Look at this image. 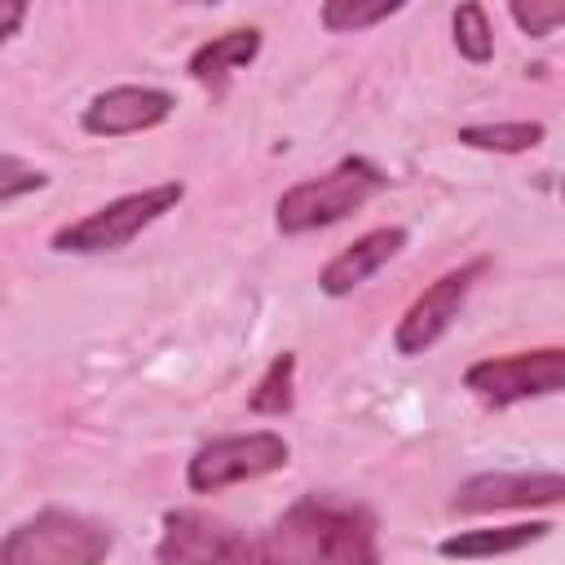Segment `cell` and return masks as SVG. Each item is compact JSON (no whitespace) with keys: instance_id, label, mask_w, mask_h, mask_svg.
Here are the masks:
<instances>
[{"instance_id":"cell-1","label":"cell","mask_w":565,"mask_h":565,"mask_svg":"<svg viewBox=\"0 0 565 565\" xmlns=\"http://www.w3.org/2000/svg\"><path fill=\"white\" fill-rule=\"evenodd\" d=\"M252 565H380V521L362 503L305 494L256 539Z\"/></svg>"},{"instance_id":"cell-2","label":"cell","mask_w":565,"mask_h":565,"mask_svg":"<svg viewBox=\"0 0 565 565\" xmlns=\"http://www.w3.org/2000/svg\"><path fill=\"white\" fill-rule=\"evenodd\" d=\"M384 190H388V172L380 163H371L366 154H344L335 168L287 185L274 203V225L287 238L313 234V230H327V225L353 216Z\"/></svg>"},{"instance_id":"cell-3","label":"cell","mask_w":565,"mask_h":565,"mask_svg":"<svg viewBox=\"0 0 565 565\" xmlns=\"http://www.w3.org/2000/svg\"><path fill=\"white\" fill-rule=\"evenodd\" d=\"M185 199L181 181H159L132 194H119L93 212H84L79 221H66L62 230H53L49 247L62 256H106L128 247L132 238H141L154 221H163L168 212H177V203Z\"/></svg>"},{"instance_id":"cell-4","label":"cell","mask_w":565,"mask_h":565,"mask_svg":"<svg viewBox=\"0 0 565 565\" xmlns=\"http://www.w3.org/2000/svg\"><path fill=\"white\" fill-rule=\"evenodd\" d=\"M115 530L71 508H44L0 539V565H106Z\"/></svg>"},{"instance_id":"cell-5","label":"cell","mask_w":565,"mask_h":565,"mask_svg":"<svg viewBox=\"0 0 565 565\" xmlns=\"http://www.w3.org/2000/svg\"><path fill=\"white\" fill-rule=\"evenodd\" d=\"M291 459V446L274 428H252V433H230L203 441L190 463H185V486L194 494H221L243 481H260L269 472H282Z\"/></svg>"},{"instance_id":"cell-6","label":"cell","mask_w":565,"mask_h":565,"mask_svg":"<svg viewBox=\"0 0 565 565\" xmlns=\"http://www.w3.org/2000/svg\"><path fill=\"white\" fill-rule=\"evenodd\" d=\"M463 388L486 406H516L530 397H552L565 388V349H521L503 358H481L463 371Z\"/></svg>"},{"instance_id":"cell-7","label":"cell","mask_w":565,"mask_h":565,"mask_svg":"<svg viewBox=\"0 0 565 565\" xmlns=\"http://www.w3.org/2000/svg\"><path fill=\"white\" fill-rule=\"evenodd\" d=\"M154 561L159 565H252L256 539H247L238 525L203 508H172L163 512Z\"/></svg>"},{"instance_id":"cell-8","label":"cell","mask_w":565,"mask_h":565,"mask_svg":"<svg viewBox=\"0 0 565 565\" xmlns=\"http://www.w3.org/2000/svg\"><path fill=\"white\" fill-rule=\"evenodd\" d=\"M486 274H490V260H486V256L463 260V265L437 274V278L406 305V313L397 318V327H393V349H397L402 358H419V353H428V349L455 327L463 300L472 296V287H477Z\"/></svg>"},{"instance_id":"cell-9","label":"cell","mask_w":565,"mask_h":565,"mask_svg":"<svg viewBox=\"0 0 565 565\" xmlns=\"http://www.w3.org/2000/svg\"><path fill=\"white\" fill-rule=\"evenodd\" d=\"M565 499V477L556 468H534V472H477L459 481L450 508L481 516V512H530V508H556Z\"/></svg>"},{"instance_id":"cell-10","label":"cell","mask_w":565,"mask_h":565,"mask_svg":"<svg viewBox=\"0 0 565 565\" xmlns=\"http://www.w3.org/2000/svg\"><path fill=\"white\" fill-rule=\"evenodd\" d=\"M177 110V97L168 88L154 84H115L106 93H97L84 110H79V128L88 137H132V132H150L159 124H168Z\"/></svg>"},{"instance_id":"cell-11","label":"cell","mask_w":565,"mask_h":565,"mask_svg":"<svg viewBox=\"0 0 565 565\" xmlns=\"http://www.w3.org/2000/svg\"><path fill=\"white\" fill-rule=\"evenodd\" d=\"M411 243V234L402 230V225H380V230H366L362 238H353L349 247H340L327 265H322V274H318V291L322 296H331V300H340V296H353L362 282H371L402 247Z\"/></svg>"},{"instance_id":"cell-12","label":"cell","mask_w":565,"mask_h":565,"mask_svg":"<svg viewBox=\"0 0 565 565\" xmlns=\"http://www.w3.org/2000/svg\"><path fill=\"white\" fill-rule=\"evenodd\" d=\"M552 534V521H512V525H477V530H455L437 543V556L446 561H490V556H512L525 552L530 543H543Z\"/></svg>"},{"instance_id":"cell-13","label":"cell","mask_w":565,"mask_h":565,"mask_svg":"<svg viewBox=\"0 0 565 565\" xmlns=\"http://www.w3.org/2000/svg\"><path fill=\"white\" fill-rule=\"evenodd\" d=\"M260 44H265L260 26H230V31L212 35V40H203L185 57V75L207 84V88H221L234 71H243V66H252L260 57Z\"/></svg>"},{"instance_id":"cell-14","label":"cell","mask_w":565,"mask_h":565,"mask_svg":"<svg viewBox=\"0 0 565 565\" xmlns=\"http://www.w3.org/2000/svg\"><path fill=\"white\" fill-rule=\"evenodd\" d=\"M547 128L539 119H499V124H463L455 132L459 146L468 150H490V154H525L543 146Z\"/></svg>"},{"instance_id":"cell-15","label":"cell","mask_w":565,"mask_h":565,"mask_svg":"<svg viewBox=\"0 0 565 565\" xmlns=\"http://www.w3.org/2000/svg\"><path fill=\"white\" fill-rule=\"evenodd\" d=\"M296 406V353H274V362L265 366V375L256 380V388L247 393V411L252 415H287Z\"/></svg>"},{"instance_id":"cell-16","label":"cell","mask_w":565,"mask_h":565,"mask_svg":"<svg viewBox=\"0 0 565 565\" xmlns=\"http://www.w3.org/2000/svg\"><path fill=\"white\" fill-rule=\"evenodd\" d=\"M402 9H406L402 0H327L318 9V22L331 35H353V31H366V26H380V22L397 18Z\"/></svg>"},{"instance_id":"cell-17","label":"cell","mask_w":565,"mask_h":565,"mask_svg":"<svg viewBox=\"0 0 565 565\" xmlns=\"http://www.w3.org/2000/svg\"><path fill=\"white\" fill-rule=\"evenodd\" d=\"M450 31H455V49L463 62L486 66L494 57V26H490V13L481 4H459L450 13Z\"/></svg>"},{"instance_id":"cell-18","label":"cell","mask_w":565,"mask_h":565,"mask_svg":"<svg viewBox=\"0 0 565 565\" xmlns=\"http://www.w3.org/2000/svg\"><path fill=\"white\" fill-rule=\"evenodd\" d=\"M44 185H49V177H44L35 163H26V159L0 150V207L18 203V199H26V194H35V190H44Z\"/></svg>"},{"instance_id":"cell-19","label":"cell","mask_w":565,"mask_h":565,"mask_svg":"<svg viewBox=\"0 0 565 565\" xmlns=\"http://www.w3.org/2000/svg\"><path fill=\"white\" fill-rule=\"evenodd\" d=\"M508 13H512V22H516L525 35H534V40H547V35L565 22V4H556V0H552V4H539V0L525 4V0H512Z\"/></svg>"},{"instance_id":"cell-20","label":"cell","mask_w":565,"mask_h":565,"mask_svg":"<svg viewBox=\"0 0 565 565\" xmlns=\"http://www.w3.org/2000/svg\"><path fill=\"white\" fill-rule=\"evenodd\" d=\"M26 0H0V49L22 31V22H26Z\"/></svg>"}]
</instances>
